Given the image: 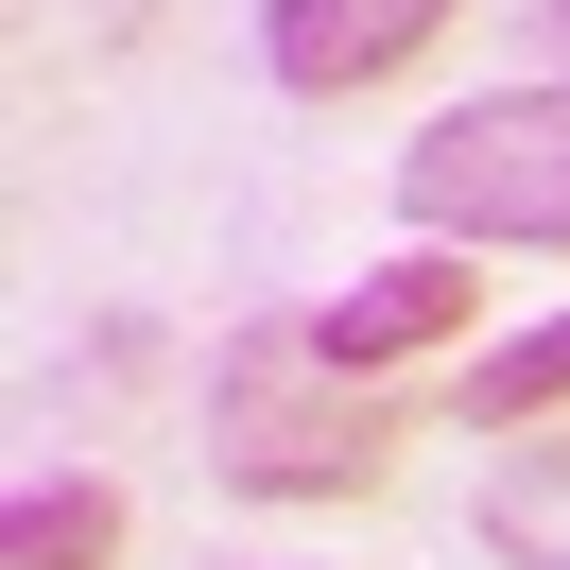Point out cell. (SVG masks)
Returning <instances> with one entry per match:
<instances>
[{
    "label": "cell",
    "instance_id": "obj_1",
    "mask_svg": "<svg viewBox=\"0 0 570 570\" xmlns=\"http://www.w3.org/2000/svg\"><path fill=\"white\" fill-rule=\"evenodd\" d=\"M190 432H208V484H243V501H346V484H381V450H397V415H363V363H328L312 312L225 328Z\"/></svg>",
    "mask_w": 570,
    "mask_h": 570
},
{
    "label": "cell",
    "instance_id": "obj_3",
    "mask_svg": "<svg viewBox=\"0 0 570 570\" xmlns=\"http://www.w3.org/2000/svg\"><path fill=\"white\" fill-rule=\"evenodd\" d=\"M432 36H450V0H259V70L294 105H346V87L415 70Z\"/></svg>",
    "mask_w": 570,
    "mask_h": 570
},
{
    "label": "cell",
    "instance_id": "obj_6",
    "mask_svg": "<svg viewBox=\"0 0 570 570\" xmlns=\"http://www.w3.org/2000/svg\"><path fill=\"white\" fill-rule=\"evenodd\" d=\"M105 553H121V484H105V466H70V484H18L0 570H105Z\"/></svg>",
    "mask_w": 570,
    "mask_h": 570
},
{
    "label": "cell",
    "instance_id": "obj_4",
    "mask_svg": "<svg viewBox=\"0 0 570 570\" xmlns=\"http://www.w3.org/2000/svg\"><path fill=\"white\" fill-rule=\"evenodd\" d=\"M466 312H484V277H466L450 243H415V259H381V277H346V294H328V312H312V346L381 381V363H415V346H450Z\"/></svg>",
    "mask_w": 570,
    "mask_h": 570
},
{
    "label": "cell",
    "instance_id": "obj_8",
    "mask_svg": "<svg viewBox=\"0 0 570 570\" xmlns=\"http://www.w3.org/2000/svg\"><path fill=\"white\" fill-rule=\"evenodd\" d=\"M535 36H553V70H570V0H535Z\"/></svg>",
    "mask_w": 570,
    "mask_h": 570
},
{
    "label": "cell",
    "instance_id": "obj_7",
    "mask_svg": "<svg viewBox=\"0 0 570 570\" xmlns=\"http://www.w3.org/2000/svg\"><path fill=\"white\" fill-rule=\"evenodd\" d=\"M466 415H501V432L570 415V312H553V328H519V346H484V363H466Z\"/></svg>",
    "mask_w": 570,
    "mask_h": 570
},
{
    "label": "cell",
    "instance_id": "obj_2",
    "mask_svg": "<svg viewBox=\"0 0 570 570\" xmlns=\"http://www.w3.org/2000/svg\"><path fill=\"white\" fill-rule=\"evenodd\" d=\"M397 225L415 243H519L570 259V87H484L432 139H397Z\"/></svg>",
    "mask_w": 570,
    "mask_h": 570
},
{
    "label": "cell",
    "instance_id": "obj_5",
    "mask_svg": "<svg viewBox=\"0 0 570 570\" xmlns=\"http://www.w3.org/2000/svg\"><path fill=\"white\" fill-rule=\"evenodd\" d=\"M484 553L570 570V432H519V450L484 466Z\"/></svg>",
    "mask_w": 570,
    "mask_h": 570
}]
</instances>
